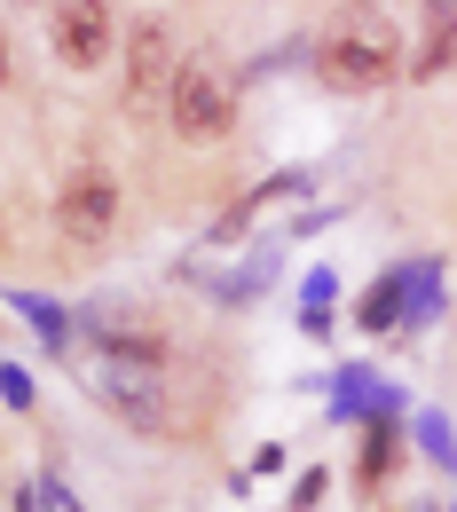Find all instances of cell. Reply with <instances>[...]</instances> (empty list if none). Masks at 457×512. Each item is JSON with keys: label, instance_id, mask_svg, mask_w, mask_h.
Returning <instances> with one entry per match:
<instances>
[{"label": "cell", "instance_id": "obj_1", "mask_svg": "<svg viewBox=\"0 0 457 512\" xmlns=\"http://www.w3.org/2000/svg\"><path fill=\"white\" fill-rule=\"evenodd\" d=\"M394 64H402V40H394V16L379 0H347L324 24V40H316V71H324V87H339V95H379V87H394Z\"/></svg>", "mask_w": 457, "mask_h": 512}, {"label": "cell", "instance_id": "obj_2", "mask_svg": "<svg viewBox=\"0 0 457 512\" xmlns=\"http://www.w3.org/2000/svg\"><path fill=\"white\" fill-rule=\"evenodd\" d=\"M87 394H95L111 418L142 426V434L166 426V379H158V363L142 355V339H111V331H95V339H87Z\"/></svg>", "mask_w": 457, "mask_h": 512}, {"label": "cell", "instance_id": "obj_3", "mask_svg": "<svg viewBox=\"0 0 457 512\" xmlns=\"http://www.w3.org/2000/svg\"><path fill=\"white\" fill-rule=\"evenodd\" d=\"M229 127H237V79L213 56L174 64V134L182 142H221Z\"/></svg>", "mask_w": 457, "mask_h": 512}, {"label": "cell", "instance_id": "obj_4", "mask_svg": "<svg viewBox=\"0 0 457 512\" xmlns=\"http://www.w3.org/2000/svg\"><path fill=\"white\" fill-rule=\"evenodd\" d=\"M111 221H119V182H111V166H71L64 190H56V229H64L71 245H103Z\"/></svg>", "mask_w": 457, "mask_h": 512}, {"label": "cell", "instance_id": "obj_5", "mask_svg": "<svg viewBox=\"0 0 457 512\" xmlns=\"http://www.w3.org/2000/svg\"><path fill=\"white\" fill-rule=\"evenodd\" d=\"M434 300H442V284H434V268H387L371 292H363V331H394V323H418L434 316Z\"/></svg>", "mask_w": 457, "mask_h": 512}, {"label": "cell", "instance_id": "obj_6", "mask_svg": "<svg viewBox=\"0 0 457 512\" xmlns=\"http://www.w3.org/2000/svg\"><path fill=\"white\" fill-rule=\"evenodd\" d=\"M48 40H56V64L95 71L103 56H111V8H103V0H56Z\"/></svg>", "mask_w": 457, "mask_h": 512}, {"label": "cell", "instance_id": "obj_7", "mask_svg": "<svg viewBox=\"0 0 457 512\" xmlns=\"http://www.w3.org/2000/svg\"><path fill=\"white\" fill-rule=\"evenodd\" d=\"M158 87H174V40H166V24H134V40H127V103H150Z\"/></svg>", "mask_w": 457, "mask_h": 512}, {"label": "cell", "instance_id": "obj_8", "mask_svg": "<svg viewBox=\"0 0 457 512\" xmlns=\"http://www.w3.org/2000/svg\"><path fill=\"white\" fill-rule=\"evenodd\" d=\"M450 64H457V0H426V24H418L410 79H442Z\"/></svg>", "mask_w": 457, "mask_h": 512}, {"label": "cell", "instance_id": "obj_9", "mask_svg": "<svg viewBox=\"0 0 457 512\" xmlns=\"http://www.w3.org/2000/svg\"><path fill=\"white\" fill-rule=\"evenodd\" d=\"M331 410H379V418H394V394H387V386H371V371H339Z\"/></svg>", "mask_w": 457, "mask_h": 512}, {"label": "cell", "instance_id": "obj_10", "mask_svg": "<svg viewBox=\"0 0 457 512\" xmlns=\"http://www.w3.org/2000/svg\"><path fill=\"white\" fill-rule=\"evenodd\" d=\"M418 442H426L434 465H457V442H450V426H442V418H418Z\"/></svg>", "mask_w": 457, "mask_h": 512}, {"label": "cell", "instance_id": "obj_11", "mask_svg": "<svg viewBox=\"0 0 457 512\" xmlns=\"http://www.w3.org/2000/svg\"><path fill=\"white\" fill-rule=\"evenodd\" d=\"M387 457H394V426H379L371 449H363V481H379V473H387Z\"/></svg>", "mask_w": 457, "mask_h": 512}, {"label": "cell", "instance_id": "obj_12", "mask_svg": "<svg viewBox=\"0 0 457 512\" xmlns=\"http://www.w3.org/2000/svg\"><path fill=\"white\" fill-rule=\"evenodd\" d=\"M0 394H8V402H16V410H24V402H32V379H24V371H16V363H8V371H0Z\"/></svg>", "mask_w": 457, "mask_h": 512}, {"label": "cell", "instance_id": "obj_13", "mask_svg": "<svg viewBox=\"0 0 457 512\" xmlns=\"http://www.w3.org/2000/svg\"><path fill=\"white\" fill-rule=\"evenodd\" d=\"M0 79H8V40H0Z\"/></svg>", "mask_w": 457, "mask_h": 512}]
</instances>
